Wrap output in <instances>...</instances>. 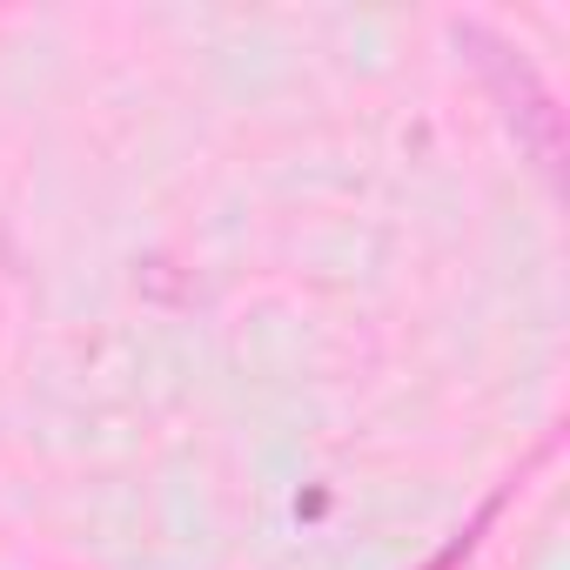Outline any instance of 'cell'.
<instances>
[{
  "instance_id": "1",
  "label": "cell",
  "mask_w": 570,
  "mask_h": 570,
  "mask_svg": "<svg viewBox=\"0 0 570 570\" xmlns=\"http://www.w3.org/2000/svg\"><path fill=\"white\" fill-rule=\"evenodd\" d=\"M456 41L476 55V68L490 75V88H497V101H503V121L517 128V141L530 148V161L543 168V175H557V155H563V115H557V101H550V88L537 81V68L517 55V48H503L497 35H483V28H456Z\"/></svg>"
}]
</instances>
